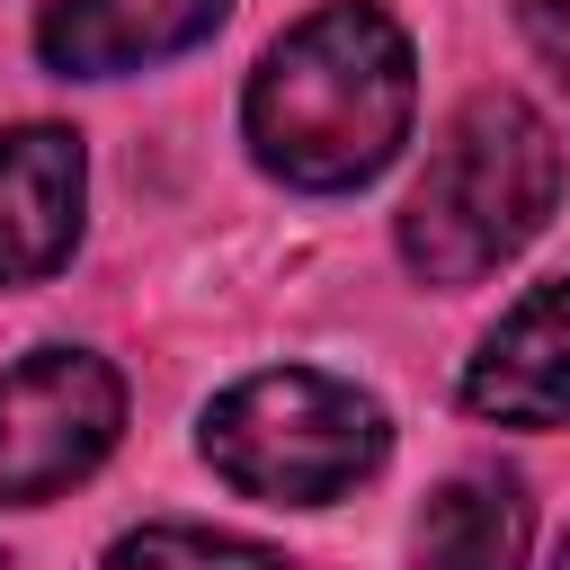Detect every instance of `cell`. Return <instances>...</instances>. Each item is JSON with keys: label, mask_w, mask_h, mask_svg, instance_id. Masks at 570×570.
I'll return each instance as SVG.
<instances>
[{"label": "cell", "mask_w": 570, "mask_h": 570, "mask_svg": "<svg viewBox=\"0 0 570 570\" xmlns=\"http://www.w3.org/2000/svg\"><path fill=\"white\" fill-rule=\"evenodd\" d=\"M410 107H419L410 36L374 0H330L258 53L240 134L267 178L338 196L392 169V151L410 142Z\"/></svg>", "instance_id": "cell-1"}, {"label": "cell", "mask_w": 570, "mask_h": 570, "mask_svg": "<svg viewBox=\"0 0 570 570\" xmlns=\"http://www.w3.org/2000/svg\"><path fill=\"white\" fill-rule=\"evenodd\" d=\"M561 196V142L517 89L463 98L445 142L428 151L410 205H401V258L428 285H481L499 258H517Z\"/></svg>", "instance_id": "cell-2"}, {"label": "cell", "mask_w": 570, "mask_h": 570, "mask_svg": "<svg viewBox=\"0 0 570 570\" xmlns=\"http://www.w3.org/2000/svg\"><path fill=\"white\" fill-rule=\"evenodd\" d=\"M196 445L240 499L330 508V499H347L356 481L383 472L392 419H383L374 392H356V383H338L321 365H267V374L205 401Z\"/></svg>", "instance_id": "cell-3"}, {"label": "cell", "mask_w": 570, "mask_h": 570, "mask_svg": "<svg viewBox=\"0 0 570 570\" xmlns=\"http://www.w3.org/2000/svg\"><path fill=\"white\" fill-rule=\"evenodd\" d=\"M125 383L89 347H27L0 365V508H45L107 463Z\"/></svg>", "instance_id": "cell-4"}, {"label": "cell", "mask_w": 570, "mask_h": 570, "mask_svg": "<svg viewBox=\"0 0 570 570\" xmlns=\"http://www.w3.org/2000/svg\"><path fill=\"white\" fill-rule=\"evenodd\" d=\"M463 410L499 428H570V276H543L463 365Z\"/></svg>", "instance_id": "cell-5"}, {"label": "cell", "mask_w": 570, "mask_h": 570, "mask_svg": "<svg viewBox=\"0 0 570 570\" xmlns=\"http://www.w3.org/2000/svg\"><path fill=\"white\" fill-rule=\"evenodd\" d=\"M80 134L71 125H9L0 134V294L36 285L80 240Z\"/></svg>", "instance_id": "cell-6"}, {"label": "cell", "mask_w": 570, "mask_h": 570, "mask_svg": "<svg viewBox=\"0 0 570 570\" xmlns=\"http://www.w3.org/2000/svg\"><path fill=\"white\" fill-rule=\"evenodd\" d=\"M223 18H232V0H45L36 53L62 80H116V71H151L187 45H205Z\"/></svg>", "instance_id": "cell-7"}, {"label": "cell", "mask_w": 570, "mask_h": 570, "mask_svg": "<svg viewBox=\"0 0 570 570\" xmlns=\"http://www.w3.org/2000/svg\"><path fill=\"white\" fill-rule=\"evenodd\" d=\"M410 570H525V481L517 472H454L419 517Z\"/></svg>", "instance_id": "cell-8"}, {"label": "cell", "mask_w": 570, "mask_h": 570, "mask_svg": "<svg viewBox=\"0 0 570 570\" xmlns=\"http://www.w3.org/2000/svg\"><path fill=\"white\" fill-rule=\"evenodd\" d=\"M107 570H294V561L267 543L214 534V525H134V534H116Z\"/></svg>", "instance_id": "cell-9"}, {"label": "cell", "mask_w": 570, "mask_h": 570, "mask_svg": "<svg viewBox=\"0 0 570 570\" xmlns=\"http://www.w3.org/2000/svg\"><path fill=\"white\" fill-rule=\"evenodd\" d=\"M517 27H525V45L561 71V89H570V0H517Z\"/></svg>", "instance_id": "cell-10"}, {"label": "cell", "mask_w": 570, "mask_h": 570, "mask_svg": "<svg viewBox=\"0 0 570 570\" xmlns=\"http://www.w3.org/2000/svg\"><path fill=\"white\" fill-rule=\"evenodd\" d=\"M552 570H570V534H561V561H552Z\"/></svg>", "instance_id": "cell-11"}]
</instances>
